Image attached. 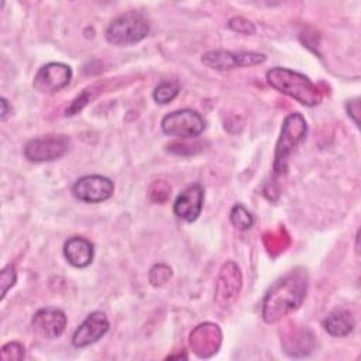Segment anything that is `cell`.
<instances>
[{"mask_svg": "<svg viewBox=\"0 0 361 361\" xmlns=\"http://www.w3.org/2000/svg\"><path fill=\"white\" fill-rule=\"evenodd\" d=\"M307 283V272L302 268L292 269L276 279L264 296L262 319L267 323H276L299 309L306 298Z\"/></svg>", "mask_w": 361, "mask_h": 361, "instance_id": "1", "label": "cell"}, {"mask_svg": "<svg viewBox=\"0 0 361 361\" xmlns=\"http://www.w3.org/2000/svg\"><path fill=\"white\" fill-rule=\"evenodd\" d=\"M267 80L274 89L295 99L303 106L313 107L322 102L320 89L303 73L276 66L267 72Z\"/></svg>", "mask_w": 361, "mask_h": 361, "instance_id": "2", "label": "cell"}, {"mask_svg": "<svg viewBox=\"0 0 361 361\" xmlns=\"http://www.w3.org/2000/svg\"><path fill=\"white\" fill-rule=\"evenodd\" d=\"M307 124L300 113H290L285 117L281 134L274 154V173L283 175L288 169V161L295 148L305 140Z\"/></svg>", "mask_w": 361, "mask_h": 361, "instance_id": "3", "label": "cell"}, {"mask_svg": "<svg viewBox=\"0 0 361 361\" xmlns=\"http://www.w3.org/2000/svg\"><path fill=\"white\" fill-rule=\"evenodd\" d=\"M148 32V20L138 11H127L109 24L106 39L113 45L126 47L142 41Z\"/></svg>", "mask_w": 361, "mask_h": 361, "instance_id": "4", "label": "cell"}, {"mask_svg": "<svg viewBox=\"0 0 361 361\" xmlns=\"http://www.w3.org/2000/svg\"><path fill=\"white\" fill-rule=\"evenodd\" d=\"M161 128L166 135L179 138H195L206 128L204 118L195 110L182 109L164 116Z\"/></svg>", "mask_w": 361, "mask_h": 361, "instance_id": "5", "label": "cell"}, {"mask_svg": "<svg viewBox=\"0 0 361 361\" xmlns=\"http://www.w3.org/2000/svg\"><path fill=\"white\" fill-rule=\"evenodd\" d=\"M265 61H267L265 54L252 52V51L234 52V51L216 49L202 55L203 65L216 71H231L243 66H254V65L264 63Z\"/></svg>", "mask_w": 361, "mask_h": 361, "instance_id": "6", "label": "cell"}, {"mask_svg": "<svg viewBox=\"0 0 361 361\" xmlns=\"http://www.w3.org/2000/svg\"><path fill=\"white\" fill-rule=\"evenodd\" d=\"M69 149L65 135H44L30 140L24 147V157L31 162H49L59 159Z\"/></svg>", "mask_w": 361, "mask_h": 361, "instance_id": "7", "label": "cell"}, {"mask_svg": "<svg viewBox=\"0 0 361 361\" xmlns=\"http://www.w3.org/2000/svg\"><path fill=\"white\" fill-rule=\"evenodd\" d=\"M114 183L103 175H86L79 178L73 186V196L85 203H102L113 196Z\"/></svg>", "mask_w": 361, "mask_h": 361, "instance_id": "8", "label": "cell"}, {"mask_svg": "<svg viewBox=\"0 0 361 361\" xmlns=\"http://www.w3.org/2000/svg\"><path fill=\"white\" fill-rule=\"evenodd\" d=\"M72 79L71 66L62 62H49L39 68L37 72L32 86L41 93H55L68 86Z\"/></svg>", "mask_w": 361, "mask_h": 361, "instance_id": "9", "label": "cell"}, {"mask_svg": "<svg viewBox=\"0 0 361 361\" xmlns=\"http://www.w3.org/2000/svg\"><path fill=\"white\" fill-rule=\"evenodd\" d=\"M221 330L216 323H202L196 326L190 336H189V344L192 351L199 357V358H210L214 355L220 345H221Z\"/></svg>", "mask_w": 361, "mask_h": 361, "instance_id": "10", "label": "cell"}, {"mask_svg": "<svg viewBox=\"0 0 361 361\" xmlns=\"http://www.w3.org/2000/svg\"><path fill=\"white\" fill-rule=\"evenodd\" d=\"M241 285L243 278L240 268L233 261L223 264L216 282V303L223 307L231 305L237 299L241 290Z\"/></svg>", "mask_w": 361, "mask_h": 361, "instance_id": "11", "label": "cell"}, {"mask_svg": "<svg viewBox=\"0 0 361 361\" xmlns=\"http://www.w3.org/2000/svg\"><path fill=\"white\" fill-rule=\"evenodd\" d=\"M66 323L68 319L65 313L58 307H42L37 310L31 319L34 334L44 340L59 337L63 333Z\"/></svg>", "mask_w": 361, "mask_h": 361, "instance_id": "12", "label": "cell"}, {"mask_svg": "<svg viewBox=\"0 0 361 361\" xmlns=\"http://www.w3.org/2000/svg\"><path fill=\"white\" fill-rule=\"evenodd\" d=\"M109 327V319L103 312H92L75 330L72 336V345L76 348H83L94 344L107 333Z\"/></svg>", "mask_w": 361, "mask_h": 361, "instance_id": "13", "label": "cell"}, {"mask_svg": "<svg viewBox=\"0 0 361 361\" xmlns=\"http://www.w3.org/2000/svg\"><path fill=\"white\" fill-rule=\"evenodd\" d=\"M204 190L200 183H192L185 188L176 197L173 203V213L176 217L192 223L195 221L203 207Z\"/></svg>", "mask_w": 361, "mask_h": 361, "instance_id": "14", "label": "cell"}, {"mask_svg": "<svg viewBox=\"0 0 361 361\" xmlns=\"http://www.w3.org/2000/svg\"><path fill=\"white\" fill-rule=\"evenodd\" d=\"M63 255L72 267L86 268L93 261V244L85 237H71L63 244Z\"/></svg>", "mask_w": 361, "mask_h": 361, "instance_id": "15", "label": "cell"}, {"mask_svg": "<svg viewBox=\"0 0 361 361\" xmlns=\"http://www.w3.org/2000/svg\"><path fill=\"white\" fill-rule=\"evenodd\" d=\"M313 334L307 329H295L282 338V347L285 353L292 357L309 355L314 347Z\"/></svg>", "mask_w": 361, "mask_h": 361, "instance_id": "16", "label": "cell"}, {"mask_svg": "<svg viewBox=\"0 0 361 361\" xmlns=\"http://www.w3.org/2000/svg\"><path fill=\"white\" fill-rule=\"evenodd\" d=\"M322 324L330 336H333V337H345L354 330L355 320H354V317L350 312L337 309V310L330 312L324 317Z\"/></svg>", "mask_w": 361, "mask_h": 361, "instance_id": "17", "label": "cell"}, {"mask_svg": "<svg viewBox=\"0 0 361 361\" xmlns=\"http://www.w3.org/2000/svg\"><path fill=\"white\" fill-rule=\"evenodd\" d=\"M264 243L268 251L274 255L282 252L289 244V235L285 233L283 228H278L264 235Z\"/></svg>", "mask_w": 361, "mask_h": 361, "instance_id": "18", "label": "cell"}, {"mask_svg": "<svg viewBox=\"0 0 361 361\" xmlns=\"http://www.w3.org/2000/svg\"><path fill=\"white\" fill-rule=\"evenodd\" d=\"M230 221L234 227L244 231V230L251 228V226L254 223V217L241 203H237L230 210Z\"/></svg>", "mask_w": 361, "mask_h": 361, "instance_id": "19", "label": "cell"}, {"mask_svg": "<svg viewBox=\"0 0 361 361\" xmlns=\"http://www.w3.org/2000/svg\"><path fill=\"white\" fill-rule=\"evenodd\" d=\"M179 93V86L176 82H161L152 93V97L159 104H168Z\"/></svg>", "mask_w": 361, "mask_h": 361, "instance_id": "20", "label": "cell"}, {"mask_svg": "<svg viewBox=\"0 0 361 361\" xmlns=\"http://www.w3.org/2000/svg\"><path fill=\"white\" fill-rule=\"evenodd\" d=\"M172 276V271L168 265L165 264H158V265H154L148 274V278H149V282L151 285L154 286H159V285H164L165 282L169 281V278Z\"/></svg>", "mask_w": 361, "mask_h": 361, "instance_id": "21", "label": "cell"}, {"mask_svg": "<svg viewBox=\"0 0 361 361\" xmlns=\"http://www.w3.org/2000/svg\"><path fill=\"white\" fill-rule=\"evenodd\" d=\"M25 355L24 353V345L17 343V341H10L1 347L0 357L4 361H18L23 360Z\"/></svg>", "mask_w": 361, "mask_h": 361, "instance_id": "22", "label": "cell"}, {"mask_svg": "<svg viewBox=\"0 0 361 361\" xmlns=\"http://www.w3.org/2000/svg\"><path fill=\"white\" fill-rule=\"evenodd\" d=\"M16 281H17V272H16L14 267L8 265V267L3 268V271L0 274V286H1V296H0V299L1 300L7 295L8 289H11L16 285Z\"/></svg>", "mask_w": 361, "mask_h": 361, "instance_id": "23", "label": "cell"}, {"mask_svg": "<svg viewBox=\"0 0 361 361\" xmlns=\"http://www.w3.org/2000/svg\"><path fill=\"white\" fill-rule=\"evenodd\" d=\"M171 195V186L164 182V180H158L155 182L151 189H149V196L154 202H158V203H162L165 202Z\"/></svg>", "mask_w": 361, "mask_h": 361, "instance_id": "24", "label": "cell"}, {"mask_svg": "<svg viewBox=\"0 0 361 361\" xmlns=\"http://www.w3.org/2000/svg\"><path fill=\"white\" fill-rule=\"evenodd\" d=\"M228 27L233 30V31H237V32H241V34H254L255 32V25L248 21L247 18L244 17H233L228 20Z\"/></svg>", "mask_w": 361, "mask_h": 361, "instance_id": "25", "label": "cell"}, {"mask_svg": "<svg viewBox=\"0 0 361 361\" xmlns=\"http://www.w3.org/2000/svg\"><path fill=\"white\" fill-rule=\"evenodd\" d=\"M1 120H4L8 114V103H7V99L6 97H1Z\"/></svg>", "mask_w": 361, "mask_h": 361, "instance_id": "26", "label": "cell"}]
</instances>
